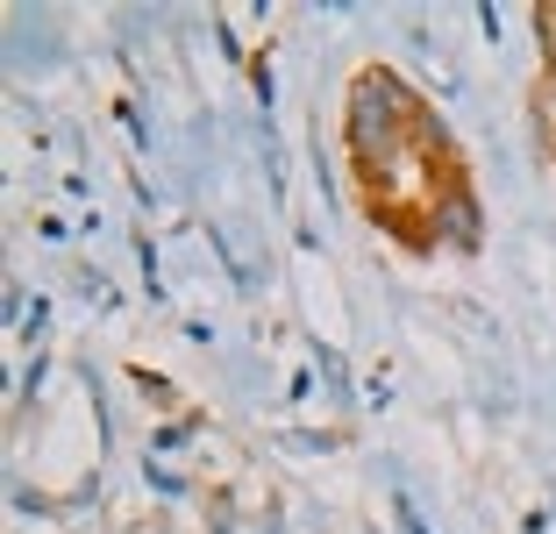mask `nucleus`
<instances>
[{
	"instance_id": "f257e3e1",
	"label": "nucleus",
	"mask_w": 556,
	"mask_h": 534,
	"mask_svg": "<svg viewBox=\"0 0 556 534\" xmlns=\"http://www.w3.org/2000/svg\"><path fill=\"white\" fill-rule=\"evenodd\" d=\"M407 122V93H400L393 79H364L357 86V100H350V143L364 150V157H378V150L393 143V129Z\"/></svg>"
},
{
	"instance_id": "f03ea898",
	"label": "nucleus",
	"mask_w": 556,
	"mask_h": 534,
	"mask_svg": "<svg viewBox=\"0 0 556 534\" xmlns=\"http://www.w3.org/2000/svg\"><path fill=\"white\" fill-rule=\"evenodd\" d=\"M442 228H450V243H457V250H478V207H471V193L442 200Z\"/></svg>"
}]
</instances>
